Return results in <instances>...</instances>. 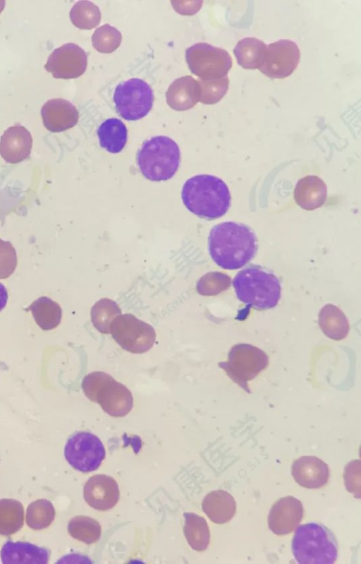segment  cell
I'll return each mask as SVG.
<instances>
[{"instance_id": "6da1fadb", "label": "cell", "mask_w": 361, "mask_h": 564, "mask_svg": "<svg viewBox=\"0 0 361 564\" xmlns=\"http://www.w3.org/2000/svg\"><path fill=\"white\" fill-rule=\"evenodd\" d=\"M209 252L223 269L236 270L255 256L258 241L253 229L236 222H223L213 227L208 239Z\"/></svg>"}, {"instance_id": "7a4b0ae2", "label": "cell", "mask_w": 361, "mask_h": 564, "mask_svg": "<svg viewBox=\"0 0 361 564\" xmlns=\"http://www.w3.org/2000/svg\"><path fill=\"white\" fill-rule=\"evenodd\" d=\"M181 197L190 212L206 220L224 215L231 201L226 183L210 174H199L188 179L183 186Z\"/></svg>"}, {"instance_id": "3957f363", "label": "cell", "mask_w": 361, "mask_h": 564, "mask_svg": "<svg viewBox=\"0 0 361 564\" xmlns=\"http://www.w3.org/2000/svg\"><path fill=\"white\" fill-rule=\"evenodd\" d=\"M237 298L252 308L264 311L275 307L281 298V284L270 270L258 265H250L240 270L233 280Z\"/></svg>"}, {"instance_id": "277c9868", "label": "cell", "mask_w": 361, "mask_h": 564, "mask_svg": "<svg viewBox=\"0 0 361 564\" xmlns=\"http://www.w3.org/2000/svg\"><path fill=\"white\" fill-rule=\"evenodd\" d=\"M292 551L300 564H332L337 558L338 543L329 528L317 522H309L296 529Z\"/></svg>"}, {"instance_id": "5b68a950", "label": "cell", "mask_w": 361, "mask_h": 564, "mask_svg": "<svg viewBox=\"0 0 361 564\" xmlns=\"http://www.w3.org/2000/svg\"><path fill=\"white\" fill-rule=\"evenodd\" d=\"M180 161V149L171 138L158 136L146 140L137 153V162L143 176L151 181L171 179Z\"/></svg>"}, {"instance_id": "8992f818", "label": "cell", "mask_w": 361, "mask_h": 564, "mask_svg": "<svg viewBox=\"0 0 361 564\" xmlns=\"http://www.w3.org/2000/svg\"><path fill=\"white\" fill-rule=\"evenodd\" d=\"M82 389L90 401L98 403L111 416H124L133 408L131 392L106 373L94 371L86 375L82 382Z\"/></svg>"}, {"instance_id": "52a82bcc", "label": "cell", "mask_w": 361, "mask_h": 564, "mask_svg": "<svg viewBox=\"0 0 361 564\" xmlns=\"http://www.w3.org/2000/svg\"><path fill=\"white\" fill-rule=\"evenodd\" d=\"M269 359L266 353L253 345L240 343L229 351L228 361L219 364L231 380L250 392L247 383L266 368Z\"/></svg>"}, {"instance_id": "ba28073f", "label": "cell", "mask_w": 361, "mask_h": 564, "mask_svg": "<svg viewBox=\"0 0 361 564\" xmlns=\"http://www.w3.org/2000/svg\"><path fill=\"white\" fill-rule=\"evenodd\" d=\"M110 333L121 348L133 354L149 351L156 340L154 328L131 313L116 316L110 325Z\"/></svg>"}, {"instance_id": "9c48e42d", "label": "cell", "mask_w": 361, "mask_h": 564, "mask_svg": "<svg viewBox=\"0 0 361 564\" xmlns=\"http://www.w3.org/2000/svg\"><path fill=\"white\" fill-rule=\"evenodd\" d=\"M114 102L120 116L126 120L135 121L149 112L154 94L147 83L139 78H131L116 86Z\"/></svg>"}, {"instance_id": "30bf717a", "label": "cell", "mask_w": 361, "mask_h": 564, "mask_svg": "<svg viewBox=\"0 0 361 564\" xmlns=\"http://www.w3.org/2000/svg\"><path fill=\"white\" fill-rule=\"evenodd\" d=\"M190 71L200 79L213 80L228 75L233 62L228 52L205 42H199L185 51Z\"/></svg>"}, {"instance_id": "8fae6325", "label": "cell", "mask_w": 361, "mask_h": 564, "mask_svg": "<svg viewBox=\"0 0 361 564\" xmlns=\"http://www.w3.org/2000/svg\"><path fill=\"white\" fill-rule=\"evenodd\" d=\"M105 455V448L100 439L87 431L72 435L64 448V456L68 463L83 473L97 470Z\"/></svg>"}, {"instance_id": "7c38bea8", "label": "cell", "mask_w": 361, "mask_h": 564, "mask_svg": "<svg viewBox=\"0 0 361 564\" xmlns=\"http://www.w3.org/2000/svg\"><path fill=\"white\" fill-rule=\"evenodd\" d=\"M300 58V49L295 42L280 40L267 45L259 70L269 78H284L294 72Z\"/></svg>"}, {"instance_id": "4fadbf2b", "label": "cell", "mask_w": 361, "mask_h": 564, "mask_svg": "<svg viewBox=\"0 0 361 564\" xmlns=\"http://www.w3.org/2000/svg\"><path fill=\"white\" fill-rule=\"evenodd\" d=\"M87 56L78 44L66 43L49 56L45 69L55 78L70 79L82 76L87 68Z\"/></svg>"}, {"instance_id": "5bb4252c", "label": "cell", "mask_w": 361, "mask_h": 564, "mask_svg": "<svg viewBox=\"0 0 361 564\" xmlns=\"http://www.w3.org/2000/svg\"><path fill=\"white\" fill-rule=\"evenodd\" d=\"M302 503L293 496L280 498L271 507L268 516L269 529L275 534L291 533L303 517Z\"/></svg>"}, {"instance_id": "9a60e30c", "label": "cell", "mask_w": 361, "mask_h": 564, "mask_svg": "<svg viewBox=\"0 0 361 564\" xmlns=\"http://www.w3.org/2000/svg\"><path fill=\"white\" fill-rule=\"evenodd\" d=\"M83 496L90 507L104 511L116 505L120 491L114 479L105 474H97L89 478L86 482Z\"/></svg>"}, {"instance_id": "2e32d148", "label": "cell", "mask_w": 361, "mask_h": 564, "mask_svg": "<svg viewBox=\"0 0 361 564\" xmlns=\"http://www.w3.org/2000/svg\"><path fill=\"white\" fill-rule=\"evenodd\" d=\"M32 146V138L30 131L16 124L8 127L1 136L0 155L8 163H19L30 156Z\"/></svg>"}, {"instance_id": "e0dca14e", "label": "cell", "mask_w": 361, "mask_h": 564, "mask_svg": "<svg viewBox=\"0 0 361 564\" xmlns=\"http://www.w3.org/2000/svg\"><path fill=\"white\" fill-rule=\"evenodd\" d=\"M44 127L51 132H61L75 126L79 113L69 101L54 98L44 103L41 109Z\"/></svg>"}, {"instance_id": "ac0fdd59", "label": "cell", "mask_w": 361, "mask_h": 564, "mask_svg": "<svg viewBox=\"0 0 361 564\" xmlns=\"http://www.w3.org/2000/svg\"><path fill=\"white\" fill-rule=\"evenodd\" d=\"M291 474L302 487L319 488L325 485L329 477V469L316 456H302L293 461Z\"/></svg>"}, {"instance_id": "d6986e66", "label": "cell", "mask_w": 361, "mask_h": 564, "mask_svg": "<svg viewBox=\"0 0 361 564\" xmlns=\"http://www.w3.org/2000/svg\"><path fill=\"white\" fill-rule=\"evenodd\" d=\"M51 552L49 549L25 541H6L0 556L4 564H47Z\"/></svg>"}, {"instance_id": "ffe728a7", "label": "cell", "mask_w": 361, "mask_h": 564, "mask_svg": "<svg viewBox=\"0 0 361 564\" xmlns=\"http://www.w3.org/2000/svg\"><path fill=\"white\" fill-rule=\"evenodd\" d=\"M166 99L168 105L174 110L185 111L191 109L200 100L198 81L190 76L176 79L167 90Z\"/></svg>"}, {"instance_id": "44dd1931", "label": "cell", "mask_w": 361, "mask_h": 564, "mask_svg": "<svg viewBox=\"0 0 361 564\" xmlns=\"http://www.w3.org/2000/svg\"><path fill=\"white\" fill-rule=\"evenodd\" d=\"M203 512L216 524L229 522L236 512V503L233 497L224 490H216L209 493L202 503Z\"/></svg>"}, {"instance_id": "7402d4cb", "label": "cell", "mask_w": 361, "mask_h": 564, "mask_svg": "<svg viewBox=\"0 0 361 564\" xmlns=\"http://www.w3.org/2000/svg\"><path fill=\"white\" fill-rule=\"evenodd\" d=\"M127 128L123 122L116 118L104 121L97 130L100 145L111 153L120 152L127 142Z\"/></svg>"}, {"instance_id": "603a6c76", "label": "cell", "mask_w": 361, "mask_h": 564, "mask_svg": "<svg viewBox=\"0 0 361 564\" xmlns=\"http://www.w3.org/2000/svg\"><path fill=\"white\" fill-rule=\"evenodd\" d=\"M267 44L259 39L247 37L240 40L233 49L238 64L245 69H257L261 66Z\"/></svg>"}, {"instance_id": "cb8c5ba5", "label": "cell", "mask_w": 361, "mask_h": 564, "mask_svg": "<svg viewBox=\"0 0 361 564\" xmlns=\"http://www.w3.org/2000/svg\"><path fill=\"white\" fill-rule=\"evenodd\" d=\"M319 325L327 337L336 340L345 337L349 331V323L345 316L332 304H326L320 310Z\"/></svg>"}, {"instance_id": "d4e9b609", "label": "cell", "mask_w": 361, "mask_h": 564, "mask_svg": "<svg viewBox=\"0 0 361 564\" xmlns=\"http://www.w3.org/2000/svg\"><path fill=\"white\" fill-rule=\"evenodd\" d=\"M35 321L43 330H50L61 323L62 310L58 303L47 296H41L27 308Z\"/></svg>"}, {"instance_id": "484cf974", "label": "cell", "mask_w": 361, "mask_h": 564, "mask_svg": "<svg viewBox=\"0 0 361 564\" xmlns=\"http://www.w3.org/2000/svg\"><path fill=\"white\" fill-rule=\"evenodd\" d=\"M184 535L190 546L197 551L207 548L210 532L205 519L193 512H185Z\"/></svg>"}, {"instance_id": "4316f807", "label": "cell", "mask_w": 361, "mask_h": 564, "mask_svg": "<svg viewBox=\"0 0 361 564\" xmlns=\"http://www.w3.org/2000/svg\"><path fill=\"white\" fill-rule=\"evenodd\" d=\"M24 523L22 503L13 498L0 499V535L10 536L19 531Z\"/></svg>"}, {"instance_id": "83f0119b", "label": "cell", "mask_w": 361, "mask_h": 564, "mask_svg": "<svg viewBox=\"0 0 361 564\" xmlns=\"http://www.w3.org/2000/svg\"><path fill=\"white\" fill-rule=\"evenodd\" d=\"M68 532L73 539L87 544H92L100 538L102 528L96 520L85 515H78L69 521Z\"/></svg>"}, {"instance_id": "f1b7e54d", "label": "cell", "mask_w": 361, "mask_h": 564, "mask_svg": "<svg viewBox=\"0 0 361 564\" xmlns=\"http://www.w3.org/2000/svg\"><path fill=\"white\" fill-rule=\"evenodd\" d=\"M120 314L121 310L114 301L103 298L92 306L90 311L91 321L98 331L109 334L112 320Z\"/></svg>"}, {"instance_id": "f546056e", "label": "cell", "mask_w": 361, "mask_h": 564, "mask_svg": "<svg viewBox=\"0 0 361 564\" xmlns=\"http://www.w3.org/2000/svg\"><path fill=\"white\" fill-rule=\"evenodd\" d=\"M72 23L82 30H91L101 20V12L97 5L90 1H77L70 11Z\"/></svg>"}, {"instance_id": "4dcf8cb0", "label": "cell", "mask_w": 361, "mask_h": 564, "mask_svg": "<svg viewBox=\"0 0 361 564\" xmlns=\"http://www.w3.org/2000/svg\"><path fill=\"white\" fill-rule=\"evenodd\" d=\"M55 517V509L51 501L39 499L32 502L27 508L26 523L35 530L48 527Z\"/></svg>"}, {"instance_id": "1f68e13d", "label": "cell", "mask_w": 361, "mask_h": 564, "mask_svg": "<svg viewBox=\"0 0 361 564\" xmlns=\"http://www.w3.org/2000/svg\"><path fill=\"white\" fill-rule=\"evenodd\" d=\"M121 40V33L116 28L105 24L95 30L92 36V44L99 52L111 53L119 47Z\"/></svg>"}, {"instance_id": "d6a6232c", "label": "cell", "mask_w": 361, "mask_h": 564, "mask_svg": "<svg viewBox=\"0 0 361 564\" xmlns=\"http://www.w3.org/2000/svg\"><path fill=\"white\" fill-rule=\"evenodd\" d=\"M200 87V100L203 104H214L219 102L228 90L229 79L228 75L218 79H198Z\"/></svg>"}, {"instance_id": "836d02e7", "label": "cell", "mask_w": 361, "mask_h": 564, "mask_svg": "<svg viewBox=\"0 0 361 564\" xmlns=\"http://www.w3.org/2000/svg\"><path fill=\"white\" fill-rule=\"evenodd\" d=\"M230 285L231 279L228 275L219 272H212L199 280L197 283V290L201 295L213 296L227 289Z\"/></svg>"}, {"instance_id": "e575fe53", "label": "cell", "mask_w": 361, "mask_h": 564, "mask_svg": "<svg viewBox=\"0 0 361 564\" xmlns=\"http://www.w3.org/2000/svg\"><path fill=\"white\" fill-rule=\"evenodd\" d=\"M17 255L10 241L0 239V279L8 278L16 270Z\"/></svg>"}, {"instance_id": "d590c367", "label": "cell", "mask_w": 361, "mask_h": 564, "mask_svg": "<svg viewBox=\"0 0 361 564\" xmlns=\"http://www.w3.org/2000/svg\"><path fill=\"white\" fill-rule=\"evenodd\" d=\"M360 461L353 460L349 462L345 468L343 474L345 485L349 492H356L360 495Z\"/></svg>"}, {"instance_id": "8d00e7d4", "label": "cell", "mask_w": 361, "mask_h": 564, "mask_svg": "<svg viewBox=\"0 0 361 564\" xmlns=\"http://www.w3.org/2000/svg\"><path fill=\"white\" fill-rule=\"evenodd\" d=\"M7 301V290L6 287L0 282V311L6 306Z\"/></svg>"}, {"instance_id": "74e56055", "label": "cell", "mask_w": 361, "mask_h": 564, "mask_svg": "<svg viewBox=\"0 0 361 564\" xmlns=\"http://www.w3.org/2000/svg\"><path fill=\"white\" fill-rule=\"evenodd\" d=\"M5 7V1L0 0V14Z\"/></svg>"}]
</instances>
